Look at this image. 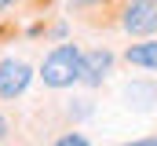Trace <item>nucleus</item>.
<instances>
[{
	"label": "nucleus",
	"mask_w": 157,
	"mask_h": 146,
	"mask_svg": "<svg viewBox=\"0 0 157 146\" xmlns=\"http://www.w3.org/2000/svg\"><path fill=\"white\" fill-rule=\"evenodd\" d=\"M143 146H157V135H154V139H143Z\"/></svg>",
	"instance_id": "nucleus-11"
},
{
	"label": "nucleus",
	"mask_w": 157,
	"mask_h": 146,
	"mask_svg": "<svg viewBox=\"0 0 157 146\" xmlns=\"http://www.w3.org/2000/svg\"><path fill=\"white\" fill-rule=\"evenodd\" d=\"M113 51L110 48H88L84 51V80L80 84H88V88H99L110 73H113Z\"/></svg>",
	"instance_id": "nucleus-4"
},
{
	"label": "nucleus",
	"mask_w": 157,
	"mask_h": 146,
	"mask_svg": "<svg viewBox=\"0 0 157 146\" xmlns=\"http://www.w3.org/2000/svg\"><path fill=\"white\" fill-rule=\"evenodd\" d=\"M124 62H128V66H135V70L157 73V36H146V40H139V44H128Z\"/></svg>",
	"instance_id": "nucleus-6"
},
{
	"label": "nucleus",
	"mask_w": 157,
	"mask_h": 146,
	"mask_svg": "<svg viewBox=\"0 0 157 146\" xmlns=\"http://www.w3.org/2000/svg\"><path fill=\"white\" fill-rule=\"evenodd\" d=\"M121 29L128 36L157 33V0H124L121 4Z\"/></svg>",
	"instance_id": "nucleus-2"
},
{
	"label": "nucleus",
	"mask_w": 157,
	"mask_h": 146,
	"mask_svg": "<svg viewBox=\"0 0 157 146\" xmlns=\"http://www.w3.org/2000/svg\"><path fill=\"white\" fill-rule=\"evenodd\" d=\"M51 146H91V143H88L80 132H66V135H59V139H55Z\"/></svg>",
	"instance_id": "nucleus-7"
},
{
	"label": "nucleus",
	"mask_w": 157,
	"mask_h": 146,
	"mask_svg": "<svg viewBox=\"0 0 157 146\" xmlns=\"http://www.w3.org/2000/svg\"><path fill=\"white\" fill-rule=\"evenodd\" d=\"M18 0H0V11H7V7H15Z\"/></svg>",
	"instance_id": "nucleus-10"
},
{
	"label": "nucleus",
	"mask_w": 157,
	"mask_h": 146,
	"mask_svg": "<svg viewBox=\"0 0 157 146\" xmlns=\"http://www.w3.org/2000/svg\"><path fill=\"white\" fill-rule=\"evenodd\" d=\"M37 77L44 80V88H55V91H66V88L80 84V80H84V48L70 44V40L55 44V48L44 55Z\"/></svg>",
	"instance_id": "nucleus-1"
},
{
	"label": "nucleus",
	"mask_w": 157,
	"mask_h": 146,
	"mask_svg": "<svg viewBox=\"0 0 157 146\" xmlns=\"http://www.w3.org/2000/svg\"><path fill=\"white\" fill-rule=\"evenodd\" d=\"M77 106H70V117H88L91 113V99H73Z\"/></svg>",
	"instance_id": "nucleus-8"
},
{
	"label": "nucleus",
	"mask_w": 157,
	"mask_h": 146,
	"mask_svg": "<svg viewBox=\"0 0 157 146\" xmlns=\"http://www.w3.org/2000/svg\"><path fill=\"white\" fill-rule=\"evenodd\" d=\"M33 84V66L22 59H4L0 62V102H15L18 95H26V88Z\"/></svg>",
	"instance_id": "nucleus-3"
},
{
	"label": "nucleus",
	"mask_w": 157,
	"mask_h": 146,
	"mask_svg": "<svg viewBox=\"0 0 157 146\" xmlns=\"http://www.w3.org/2000/svg\"><path fill=\"white\" fill-rule=\"evenodd\" d=\"M124 106L139 110V113L154 110L157 106V84L154 80H128L124 84Z\"/></svg>",
	"instance_id": "nucleus-5"
},
{
	"label": "nucleus",
	"mask_w": 157,
	"mask_h": 146,
	"mask_svg": "<svg viewBox=\"0 0 157 146\" xmlns=\"http://www.w3.org/2000/svg\"><path fill=\"white\" fill-rule=\"evenodd\" d=\"M7 135H11V121H7V117H4V113H0V143H4V139H7Z\"/></svg>",
	"instance_id": "nucleus-9"
}]
</instances>
